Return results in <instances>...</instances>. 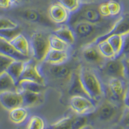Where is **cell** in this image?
<instances>
[{
  "mask_svg": "<svg viewBox=\"0 0 129 129\" xmlns=\"http://www.w3.org/2000/svg\"><path fill=\"white\" fill-rule=\"evenodd\" d=\"M113 25V24H112ZM112 25L94 24L85 21H79L70 26L73 30L76 40H78L85 45L93 43L99 37L103 36L110 29Z\"/></svg>",
  "mask_w": 129,
  "mask_h": 129,
  "instance_id": "obj_1",
  "label": "cell"
},
{
  "mask_svg": "<svg viewBox=\"0 0 129 129\" xmlns=\"http://www.w3.org/2000/svg\"><path fill=\"white\" fill-rule=\"evenodd\" d=\"M78 76L87 96L93 101H99L104 95V88L98 75L87 67H81L78 71Z\"/></svg>",
  "mask_w": 129,
  "mask_h": 129,
  "instance_id": "obj_2",
  "label": "cell"
},
{
  "mask_svg": "<svg viewBox=\"0 0 129 129\" xmlns=\"http://www.w3.org/2000/svg\"><path fill=\"white\" fill-rule=\"evenodd\" d=\"M99 3H81L79 9L74 13L71 14L68 25L71 26L79 21L91 23L94 24L108 23L107 18H103L100 13Z\"/></svg>",
  "mask_w": 129,
  "mask_h": 129,
  "instance_id": "obj_3",
  "label": "cell"
},
{
  "mask_svg": "<svg viewBox=\"0 0 129 129\" xmlns=\"http://www.w3.org/2000/svg\"><path fill=\"white\" fill-rule=\"evenodd\" d=\"M30 51L36 61H43L49 48L48 37L41 32H36L30 38Z\"/></svg>",
  "mask_w": 129,
  "mask_h": 129,
  "instance_id": "obj_4",
  "label": "cell"
},
{
  "mask_svg": "<svg viewBox=\"0 0 129 129\" xmlns=\"http://www.w3.org/2000/svg\"><path fill=\"white\" fill-rule=\"evenodd\" d=\"M100 69L102 73L109 78H118L125 79L126 66L124 59L121 58L119 56L105 61Z\"/></svg>",
  "mask_w": 129,
  "mask_h": 129,
  "instance_id": "obj_5",
  "label": "cell"
},
{
  "mask_svg": "<svg viewBox=\"0 0 129 129\" xmlns=\"http://www.w3.org/2000/svg\"><path fill=\"white\" fill-rule=\"evenodd\" d=\"M72 110L78 115H87L94 112L96 109L94 102L88 97L83 95H72L70 99Z\"/></svg>",
  "mask_w": 129,
  "mask_h": 129,
  "instance_id": "obj_6",
  "label": "cell"
},
{
  "mask_svg": "<svg viewBox=\"0 0 129 129\" xmlns=\"http://www.w3.org/2000/svg\"><path fill=\"white\" fill-rule=\"evenodd\" d=\"M107 89L112 101L116 102L123 101L128 91L125 79L118 78H109Z\"/></svg>",
  "mask_w": 129,
  "mask_h": 129,
  "instance_id": "obj_7",
  "label": "cell"
},
{
  "mask_svg": "<svg viewBox=\"0 0 129 129\" xmlns=\"http://www.w3.org/2000/svg\"><path fill=\"white\" fill-rule=\"evenodd\" d=\"M19 15L23 20L28 22L38 23L45 26H50V27L54 26V23L50 20L48 16H46L42 12L37 9H23L19 12Z\"/></svg>",
  "mask_w": 129,
  "mask_h": 129,
  "instance_id": "obj_8",
  "label": "cell"
},
{
  "mask_svg": "<svg viewBox=\"0 0 129 129\" xmlns=\"http://www.w3.org/2000/svg\"><path fill=\"white\" fill-rule=\"evenodd\" d=\"M81 55L85 61L92 65L99 66L100 68L106 61V59L101 55L96 43L94 42L85 45L82 48Z\"/></svg>",
  "mask_w": 129,
  "mask_h": 129,
  "instance_id": "obj_9",
  "label": "cell"
},
{
  "mask_svg": "<svg viewBox=\"0 0 129 129\" xmlns=\"http://www.w3.org/2000/svg\"><path fill=\"white\" fill-rule=\"evenodd\" d=\"M129 32V17L127 14L119 17V19L114 23L110 29L103 36L97 38L94 43L105 40L110 36L112 35H126Z\"/></svg>",
  "mask_w": 129,
  "mask_h": 129,
  "instance_id": "obj_10",
  "label": "cell"
},
{
  "mask_svg": "<svg viewBox=\"0 0 129 129\" xmlns=\"http://www.w3.org/2000/svg\"><path fill=\"white\" fill-rule=\"evenodd\" d=\"M21 80L31 81L41 85H45L44 78L40 72L35 61L29 59L25 62L23 71L19 79V81Z\"/></svg>",
  "mask_w": 129,
  "mask_h": 129,
  "instance_id": "obj_11",
  "label": "cell"
},
{
  "mask_svg": "<svg viewBox=\"0 0 129 129\" xmlns=\"http://www.w3.org/2000/svg\"><path fill=\"white\" fill-rule=\"evenodd\" d=\"M95 111L98 119L102 121H110L117 116L118 107L114 102L107 100L103 101Z\"/></svg>",
  "mask_w": 129,
  "mask_h": 129,
  "instance_id": "obj_12",
  "label": "cell"
},
{
  "mask_svg": "<svg viewBox=\"0 0 129 129\" xmlns=\"http://www.w3.org/2000/svg\"><path fill=\"white\" fill-rule=\"evenodd\" d=\"M0 103L5 109L10 111L16 107H22V95L18 91L0 92Z\"/></svg>",
  "mask_w": 129,
  "mask_h": 129,
  "instance_id": "obj_13",
  "label": "cell"
},
{
  "mask_svg": "<svg viewBox=\"0 0 129 129\" xmlns=\"http://www.w3.org/2000/svg\"><path fill=\"white\" fill-rule=\"evenodd\" d=\"M71 14L59 3H53L48 9V18L54 24L67 23Z\"/></svg>",
  "mask_w": 129,
  "mask_h": 129,
  "instance_id": "obj_14",
  "label": "cell"
},
{
  "mask_svg": "<svg viewBox=\"0 0 129 129\" xmlns=\"http://www.w3.org/2000/svg\"><path fill=\"white\" fill-rule=\"evenodd\" d=\"M9 43L18 52L23 56L30 57L31 53L30 43L23 34L19 33Z\"/></svg>",
  "mask_w": 129,
  "mask_h": 129,
  "instance_id": "obj_15",
  "label": "cell"
},
{
  "mask_svg": "<svg viewBox=\"0 0 129 129\" xmlns=\"http://www.w3.org/2000/svg\"><path fill=\"white\" fill-rule=\"evenodd\" d=\"M0 54L8 56L14 60L26 61L30 59V57L23 56L19 52H18L10 43L4 41L2 39H0Z\"/></svg>",
  "mask_w": 129,
  "mask_h": 129,
  "instance_id": "obj_16",
  "label": "cell"
},
{
  "mask_svg": "<svg viewBox=\"0 0 129 129\" xmlns=\"http://www.w3.org/2000/svg\"><path fill=\"white\" fill-rule=\"evenodd\" d=\"M69 54L68 51L54 50L50 48L46 54L43 61L47 64H58L64 63L68 60Z\"/></svg>",
  "mask_w": 129,
  "mask_h": 129,
  "instance_id": "obj_17",
  "label": "cell"
},
{
  "mask_svg": "<svg viewBox=\"0 0 129 129\" xmlns=\"http://www.w3.org/2000/svg\"><path fill=\"white\" fill-rule=\"evenodd\" d=\"M50 64L48 68V72L55 78L67 79L71 76V68L64 63L58 64Z\"/></svg>",
  "mask_w": 129,
  "mask_h": 129,
  "instance_id": "obj_18",
  "label": "cell"
},
{
  "mask_svg": "<svg viewBox=\"0 0 129 129\" xmlns=\"http://www.w3.org/2000/svg\"><path fill=\"white\" fill-rule=\"evenodd\" d=\"M53 34L71 46L76 42V37L73 30L69 25H63L54 30Z\"/></svg>",
  "mask_w": 129,
  "mask_h": 129,
  "instance_id": "obj_19",
  "label": "cell"
},
{
  "mask_svg": "<svg viewBox=\"0 0 129 129\" xmlns=\"http://www.w3.org/2000/svg\"><path fill=\"white\" fill-rule=\"evenodd\" d=\"M20 92L22 95V107H35L42 102V94L32 92L28 91H21Z\"/></svg>",
  "mask_w": 129,
  "mask_h": 129,
  "instance_id": "obj_20",
  "label": "cell"
},
{
  "mask_svg": "<svg viewBox=\"0 0 129 129\" xmlns=\"http://www.w3.org/2000/svg\"><path fill=\"white\" fill-rule=\"evenodd\" d=\"M25 62L23 61L14 60L9 64V66L5 71L12 78L16 85L18 83L20 79L21 75L23 71Z\"/></svg>",
  "mask_w": 129,
  "mask_h": 129,
  "instance_id": "obj_21",
  "label": "cell"
},
{
  "mask_svg": "<svg viewBox=\"0 0 129 129\" xmlns=\"http://www.w3.org/2000/svg\"><path fill=\"white\" fill-rule=\"evenodd\" d=\"M45 85H41L31 81L21 80L19 81L17 84V88L19 92L21 91H28L32 92L42 94L43 91L45 89Z\"/></svg>",
  "mask_w": 129,
  "mask_h": 129,
  "instance_id": "obj_22",
  "label": "cell"
},
{
  "mask_svg": "<svg viewBox=\"0 0 129 129\" xmlns=\"http://www.w3.org/2000/svg\"><path fill=\"white\" fill-rule=\"evenodd\" d=\"M28 115V111L25 107H19L10 110L9 117L15 124H21L27 119Z\"/></svg>",
  "mask_w": 129,
  "mask_h": 129,
  "instance_id": "obj_23",
  "label": "cell"
},
{
  "mask_svg": "<svg viewBox=\"0 0 129 129\" xmlns=\"http://www.w3.org/2000/svg\"><path fill=\"white\" fill-rule=\"evenodd\" d=\"M7 91H18L17 85L7 72L0 74V92Z\"/></svg>",
  "mask_w": 129,
  "mask_h": 129,
  "instance_id": "obj_24",
  "label": "cell"
},
{
  "mask_svg": "<svg viewBox=\"0 0 129 129\" xmlns=\"http://www.w3.org/2000/svg\"><path fill=\"white\" fill-rule=\"evenodd\" d=\"M124 36L112 35L110 36L106 39V40L109 42L114 52L116 57L120 56V55L121 54L122 50H123V41H124Z\"/></svg>",
  "mask_w": 129,
  "mask_h": 129,
  "instance_id": "obj_25",
  "label": "cell"
},
{
  "mask_svg": "<svg viewBox=\"0 0 129 129\" xmlns=\"http://www.w3.org/2000/svg\"><path fill=\"white\" fill-rule=\"evenodd\" d=\"M49 48L54 50L68 51L70 48V45L62 41L54 34H51L48 37Z\"/></svg>",
  "mask_w": 129,
  "mask_h": 129,
  "instance_id": "obj_26",
  "label": "cell"
},
{
  "mask_svg": "<svg viewBox=\"0 0 129 129\" xmlns=\"http://www.w3.org/2000/svg\"><path fill=\"white\" fill-rule=\"evenodd\" d=\"M95 43H96L99 51L105 58L111 59L116 57L114 52L107 40H103V41Z\"/></svg>",
  "mask_w": 129,
  "mask_h": 129,
  "instance_id": "obj_27",
  "label": "cell"
},
{
  "mask_svg": "<svg viewBox=\"0 0 129 129\" xmlns=\"http://www.w3.org/2000/svg\"><path fill=\"white\" fill-rule=\"evenodd\" d=\"M69 93L72 95H78L88 97L83 88L81 83L79 76H78V74H76L72 78V83L71 88H70V90H69Z\"/></svg>",
  "mask_w": 129,
  "mask_h": 129,
  "instance_id": "obj_28",
  "label": "cell"
},
{
  "mask_svg": "<svg viewBox=\"0 0 129 129\" xmlns=\"http://www.w3.org/2000/svg\"><path fill=\"white\" fill-rule=\"evenodd\" d=\"M57 3H59L70 14L76 12L81 4L79 0H57Z\"/></svg>",
  "mask_w": 129,
  "mask_h": 129,
  "instance_id": "obj_29",
  "label": "cell"
},
{
  "mask_svg": "<svg viewBox=\"0 0 129 129\" xmlns=\"http://www.w3.org/2000/svg\"><path fill=\"white\" fill-rule=\"evenodd\" d=\"M21 29L19 27L15 28H5L0 29V39L10 42L16 36L21 33Z\"/></svg>",
  "mask_w": 129,
  "mask_h": 129,
  "instance_id": "obj_30",
  "label": "cell"
},
{
  "mask_svg": "<svg viewBox=\"0 0 129 129\" xmlns=\"http://www.w3.org/2000/svg\"><path fill=\"white\" fill-rule=\"evenodd\" d=\"M45 122L41 117L32 116L26 124V129H45Z\"/></svg>",
  "mask_w": 129,
  "mask_h": 129,
  "instance_id": "obj_31",
  "label": "cell"
},
{
  "mask_svg": "<svg viewBox=\"0 0 129 129\" xmlns=\"http://www.w3.org/2000/svg\"><path fill=\"white\" fill-rule=\"evenodd\" d=\"M88 119L86 115L74 116L71 129H83L88 125Z\"/></svg>",
  "mask_w": 129,
  "mask_h": 129,
  "instance_id": "obj_32",
  "label": "cell"
},
{
  "mask_svg": "<svg viewBox=\"0 0 129 129\" xmlns=\"http://www.w3.org/2000/svg\"><path fill=\"white\" fill-rule=\"evenodd\" d=\"M73 116H67L50 125L48 129H71Z\"/></svg>",
  "mask_w": 129,
  "mask_h": 129,
  "instance_id": "obj_33",
  "label": "cell"
},
{
  "mask_svg": "<svg viewBox=\"0 0 129 129\" xmlns=\"http://www.w3.org/2000/svg\"><path fill=\"white\" fill-rule=\"evenodd\" d=\"M107 5L110 17H116L120 14L121 7L118 2L115 0H107Z\"/></svg>",
  "mask_w": 129,
  "mask_h": 129,
  "instance_id": "obj_34",
  "label": "cell"
},
{
  "mask_svg": "<svg viewBox=\"0 0 129 129\" xmlns=\"http://www.w3.org/2000/svg\"><path fill=\"white\" fill-rule=\"evenodd\" d=\"M18 27V23L10 18L0 17V29L15 28Z\"/></svg>",
  "mask_w": 129,
  "mask_h": 129,
  "instance_id": "obj_35",
  "label": "cell"
},
{
  "mask_svg": "<svg viewBox=\"0 0 129 129\" xmlns=\"http://www.w3.org/2000/svg\"><path fill=\"white\" fill-rule=\"evenodd\" d=\"M13 61L12 58L0 54V74L6 71L9 64Z\"/></svg>",
  "mask_w": 129,
  "mask_h": 129,
  "instance_id": "obj_36",
  "label": "cell"
},
{
  "mask_svg": "<svg viewBox=\"0 0 129 129\" xmlns=\"http://www.w3.org/2000/svg\"><path fill=\"white\" fill-rule=\"evenodd\" d=\"M128 107H125V109L121 117V123L123 124V127L125 129H128Z\"/></svg>",
  "mask_w": 129,
  "mask_h": 129,
  "instance_id": "obj_37",
  "label": "cell"
},
{
  "mask_svg": "<svg viewBox=\"0 0 129 129\" xmlns=\"http://www.w3.org/2000/svg\"><path fill=\"white\" fill-rule=\"evenodd\" d=\"M11 6V3L9 0H0V8L2 9H9Z\"/></svg>",
  "mask_w": 129,
  "mask_h": 129,
  "instance_id": "obj_38",
  "label": "cell"
},
{
  "mask_svg": "<svg viewBox=\"0 0 129 129\" xmlns=\"http://www.w3.org/2000/svg\"><path fill=\"white\" fill-rule=\"evenodd\" d=\"M81 3H99L106 0H79Z\"/></svg>",
  "mask_w": 129,
  "mask_h": 129,
  "instance_id": "obj_39",
  "label": "cell"
},
{
  "mask_svg": "<svg viewBox=\"0 0 129 129\" xmlns=\"http://www.w3.org/2000/svg\"><path fill=\"white\" fill-rule=\"evenodd\" d=\"M83 129H94V128L92 127V126H90V125H87V126H85Z\"/></svg>",
  "mask_w": 129,
  "mask_h": 129,
  "instance_id": "obj_40",
  "label": "cell"
},
{
  "mask_svg": "<svg viewBox=\"0 0 129 129\" xmlns=\"http://www.w3.org/2000/svg\"><path fill=\"white\" fill-rule=\"evenodd\" d=\"M9 2H10V3H11V5L12 4H14V3H16V2H18V0H9Z\"/></svg>",
  "mask_w": 129,
  "mask_h": 129,
  "instance_id": "obj_41",
  "label": "cell"
},
{
  "mask_svg": "<svg viewBox=\"0 0 129 129\" xmlns=\"http://www.w3.org/2000/svg\"><path fill=\"white\" fill-rule=\"evenodd\" d=\"M114 129H125V128H123L121 125H119V126H116V127H115Z\"/></svg>",
  "mask_w": 129,
  "mask_h": 129,
  "instance_id": "obj_42",
  "label": "cell"
}]
</instances>
